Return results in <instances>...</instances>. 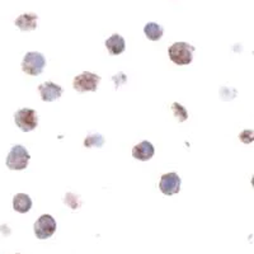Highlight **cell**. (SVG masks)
Wrapping results in <instances>:
<instances>
[{"label": "cell", "mask_w": 254, "mask_h": 254, "mask_svg": "<svg viewBox=\"0 0 254 254\" xmlns=\"http://www.w3.org/2000/svg\"><path fill=\"white\" fill-rule=\"evenodd\" d=\"M194 47L187 42H176L169 47V58L177 65H188L193 60Z\"/></svg>", "instance_id": "6da1fadb"}, {"label": "cell", "mask_w": 254, "mask_h": 254, "mask_svg": "<svg viewBox=\"0 0 254 254\" xmlns=\"http://www.w3.org/2000/svg\"><path fill=\"white\" fill-rule=\"evenodd\" d=\"M29 159H31V155L26 147L22 145H14L6 158V167L10 171H23L28 167Z\"/></svg>", "instance_id": "7a4b0ae2"}, {"label": "cell", "mask_w": 254, "mask_h": 254, "mask_svg": "<svg viewBox=\"0 0 254 254\" xmlns=\"http://www.w3.org/2000/svg\"><path fill=\"white\" fill-rule=\"evenodd\" d=\"M46 66V59L40 52H28L22 61V70L28 75H40Z\"/></svg>", "instance_id": "3957f363"}, {"label": "cell", "mask_w": 254, "mask_h": 254, "mask_svg": "<svg viewBox=\"0 0 254 254\" xmlns=\"http://www.w3.org/2000/svg\"><path fill=\"white\" fill-rule=\"evenodd\" d=\"M14 121L23 132H29V131H33L38 126V116L35 110L22 108V110L15 112Z\"/></svg>", "instance_id": "277c9868"}, {"label": "cell", "mask_w": 254, "mask_h": 254, "mask_svg": "<svg viewBox=\"0 0 254 254\" xmlns=\"http://www.w3.org/2000/svg\"><path fill=\"white\" fill-rule=\"evenodd\" d=\"M99 81H101V76L97 74H93L89 71H84L75 76L74 81H72V87L78 92H95L98 89Z\"/></svg>", "instance_id": "5b68a950"}, {"label": "cell", "mask_w": 254, "mask_h": 254, "mask_svg": "<svg viewBox=\"0 0 254 254\" xmlns=\"http://www.w3.org/2000/svg\"><path fill=\"white\" fill-rule=\"evenodd\" d=\"M35 234L38 239H49L56 231V221L51 215H42L35 222Z\"/></svg>", "instance_id": "8992f818"}, {"label": "cell", "mask_w": 254, "mask_h": 254, "mask_svg": "<svg viewBox=\"0 0 254 254\" xmlns=\"http://www.w3.org/2000/svg\"><path fill=\"white\" fill-rule=\"evenodd\" d=\"M181 183H182V179H181L178 174L167 173L160 178L159 188H160V190L164 194L172 196V194H177L181 190Z\"/></svg>", "instance_id": "52a82bcc"}, {"label": "cell", "mask_w": 254, "mask_h": 254, "mask_svg": "<svg viewBox=\"0 0 254 254\" xmlns=\"http://www.w3.org/2000/svg\"><path fill=\"white\" fill-rule=\"evenodd\" d=\"M38 92H40L42 101L52 102L60 98L61 94H63V88L58 84L52 83V81H46L38 87Z\"/></svg>", "instance_id": "ba28073f"}, {"label": "cell", "mask_w": 254, "mask_h": 254, "mask_svg": "<svg viewBox=\"0 0 254 254\" xmlns=\"http://www.w3.org/2000/svg\"><path fill=\"white\" fill-rule=\"evenodd\" d=\"M154 154H155V149H154L153 144L150 141H141L132 149L133 158L137 159V160H141V162L150 160Z\"/></svg>", "instance_id": "9c48e42d"}, {"label": "cell", "mask_w": 254, "mask_h": 254, "mask_svg": "<svg viewBox=\"0 0 254 254\" xmlns=\"http://www.w3.org/2000/svg\"><path fill=\"white\" fill-rule=\"evenodd\" d=\"M38 15L29 13V14H22L15 19V26L20 31H33L37 28Z\"/></svg>", "instance_id": "30bf717a"}, {"label": "cell", "mask_w": 254, "mask_h": 254, "mask_svg": "<svg viewBox=\"0 0 254 254\" xmlns=\"http://www.w3.org/2000/svg\"><path fill=\"white\" fill-rule=\"evenodd\" d=\"M106 47L111 55H120L126 49V42H125L124 37L115 33L106 41Z\"/></svg>", "instance_id": "8fae6325"}, {"label": "cell", "mask_w": 254, "mask_h": 254, "mask_svg": "<svg viewBox=\"0 0 254 254\" xmlns=\"http://www.w3.org/2000/svg\"><path fill=\"white\" fill-rule=\"evenodd\" d=\"M32 207V199L28 194L26 193H18L13 198V208L19 214H26L31 210Z\"/></svg>", "instance_id": "7c38bea8"}, {"label": "cell", "mask_w": 254, "mask_h": 254, "mask_svg": "<svg viewBox=\"0 0 254 254\" xmlns=\"http://www.w3.org/2000/svg\"><path fill=\"white\" fill-rule=\"evenodd\" d=\"M144 33L150 41H159L163 37L164 29H163V27L160 24L150 22V23H147L144 27Z\"/></svg>", "instance_id": "4fadbf2b"}, {"label": "cell", "mask_w": 254, "mask_h": 254, "mask_svg": "<svg viewBox=\"0 0 254 254\" xmlns=\"http://www.w3.org/2000/svg\"><path fill=\"white\" fill-rule=\"evenodd\" d=\"M103 144H104L103 136L99 135V133H93V135H89L87 139L84 140V146L85 147H92V146L101 147Z\"/></svg>", "instance_id": "5bb4252c"}, {"label": "cell", "mask_w": 254, "mask_h": 254, "mask_svg": "<svg viewBox=\"0 0 254 254\" xmlns=\"http://www.w3.org/2000/svg\"><path fill=\"white\" fill-rule=\"evenodd\" d=\"M172 110H173L174 116L178 119L179 122H185L188 119V113L186 111V108L183 107L182 104L179 103H173L172 104Z\"/></svg>", "instance_id": "9a60e30c"}]
</instances>
